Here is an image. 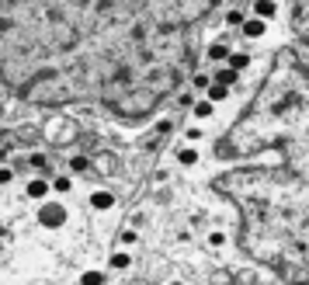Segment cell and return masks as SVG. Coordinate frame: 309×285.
I'll use <instances>...</instances> for the list:
<instances>
[{"instance_id": "6da1fadb", "label": "cell", "mask_w": 309, "mask_h": 285, "mask_svg": "<svg viewBox=\"0 0 309 285\" xmlns=\"http://www.w3.org/2000/svg\"><path fill=\"white\" fill-rule=\"evenodd\" d=\"M38 222L49 226V230H59V226L66 222V209H63L59 202H45V206L38 209Z\"/></svg>"}, {"instance_id": "7a4b0ae2", "label": "cell", "mask_w": 309, "mask_h": 285, "mask_svg": "<svg viewBox=\"0 0 309 285\" xmlns=\"http://www.w3.org/2000/svg\"><path fill=\"white\" fill-rule=\"evenodd\" d=\"M240 32H243V38H261V35L268 32V21H261V18H247Z\"/></svg>"}, {"instance_id": "3957f363", "label": "cell", "mask_w": 309, "mask_h": 285, "mask_svg": "<svg viewBox=\"0 0 309 285\" xmlns=\"http://www.w3.org/2000/svg\"><path fill=\"white\" fill-rule=\"evenodd\" d=\"M111 206H115V195H111V192H101V188H97V192L90 195V209L104 212V209H111Z\"/></svg>"}, {"instance_id": "277c9868", "label": "cell", "mask_w": 309, "mask_h": 285, "mask_svg": "<svg viewBox=\"0 0 309 285\" xmlns=\"http://www.w3.org/2000/svg\"><path fill=\"white\" fill-rule=\"evenodd\" d=\"M254 14H257L261 21H271V18L278 14V4H275V0H257V4H254Z\"/></svg>"}, {"instance_id": "5b68a950", "label": "cell", "mask_w": 309, "mask_h": 285, "mask_svg": "<svg viewBox=\"0 0 309 285\" xmlns=\"http://www.w3.org/2000/svg\"><path fill=\"white\" fill-rule=\"evenodd\" d=\"M240 80V73H233L230 66H219V70L212 73V84H219V87H233Z\"/></svg>"}, {"instance_id": "8992f818", "label": "cell", "mask_w": 309, "mask_h": 285, "mask_svg": "<svg viewBox=\"0 0 309 285\" xmlns=\"http://www.w3.org/2000/svg\"><path fill=\"white\" fill-rule=\"evenodd\" d=\"M198 156H202V153H198L195 146H181V150H177V164H184V167H195Z\"/></svg>"}, {"instance_id": "52a82bcc", "label": "cell", "mask_w": 309, "mask_h": 285, "mask_svg": "<svg viewBox=\"0 0 309 285\" xmlns=\"http://www.w3.org/2000/svg\"><path fill=\"white\" fill-rule=\"evenodd\" d=\"M230 56H233V49L226 46V42H216V46H209V60H216V63H230Z\"/></svg>"}, {"instance_id": "ba28073f", "label": "cell", "mask_w": 309, "mask_h": 285, "mask_svg": "<svg viewBox=\"0 0 309 285\" xmlns=\"http://www.w3.org/2000/svg\"><path fill=\"white\" fill-rule=\"evenodd\" d=\"M49 188H52V184H45L42 178H35V181L28 184V198H38V202H42V198L49 195Z\"/></svg>"}, {"instance_id": "9c48e42d", "label": "cell", "mask_w": 309, "mask_h": 285, "mask_svg": "<svg viewBox=\"0 0 309 285\" xmlns=\"http://www.w3.org/2000/svg\"><path fill=\"white\" fill-rule=\"evenodd\" d=\"M247 66H250V56H247V52H233L230 56V70L233 73H243Z\"/></svg>"}, {"instance_id": "30bf717a", "label": "cell", "mask_w": 309, "mask_h": 285, "mask_svg": "<svg viewBox=\"0 0 309 285\" xmlns=\"http://www.w3.org/2000/svg\"><path fill=\"white\" fill-rule=\"evenodd\" d=\"M80 285H104V272H97V268H87V272L80 275Z\"/></svg>"}, {"instance_id": "8fae6325", "label": "cell", "mask_w": 309, "mask_h": 285, "mask_svg": "<svg viewBox=\"0 0 309 285\" xmlns=\"http://www.w3.org/2000/svg\"><path fill=\"white\" fill-rule=\"evenodd\" d=\"M226 98H230V87H219V84L209 87V101H212V104H219V101H226Z\"/></svg>"}, {"instance_id": "7c38bea8", "label": "cell", "mask_w": 309, "mask_h": 285, "mask_svg": "<svg viewBox=\"0 0 309 285\" xmlns=\"http://www.w3.org/2000/svg\"><path fill=\"white\" fill-rule=\"evenodd\" d=\"M49 184H52V192H63V195H66V192H70V188H73V181H70V178H66V174H59V178H52V181H49Z\"/></svg>"}, {"instance_id": "4fadbf2b", "label": "cell", "mask_w": 309, "mask_h": 285, "mask_svg": "<svg viewBox=\"0 0 309 285\" xmlns=\"http://www.w3.org/2000/svg\"><path fill=\"white\" fill-rule=\"evenodd\" d=\"M212 112H216V104H212V101H209V98H205V101H198V104H195V115H198V118H209V115H212Z\"/></svg>"}, {"instance_id": "5bb4252c", "label": "cell", "mask_w": 309, "mask_h": 285, "mask_svg": "<svg viewBox=\"0 0 309 285\" xmlns=\"http://www.w3.org/2000/svg\"><path fill=\"white\" fill-rule=\"evenodd\" d=\"M87 167H90V160H87V156H70V170H73V174L87 170Z\"/></svg>"}, {"instance_id": "9a60e30c", "label": "cell", "mask_w": 309, "mask_h": 285, "mask_svg": "<svg viewBox=\"0 0 309 285\" xmlns=\"http://www.w3.org/2000/svg\"><path fill=\"white\" fill-rule=\"evenodd\" d=\"M243 21H247L243 10H230V14H226V24H233V28H243Z\"/></svg>"}, {"instance_id": "2e32d148", "label": "cell", "mask_w": 309, "mask_h": 285, "mask_svg": "<svg viewBox=\"0 0 309 285\" xmlns=\"http://www.w3.org/2000/svg\"><path fill=\"white\" fill-rule=\"evenodd\" d=\"M108 264L122 272V268H129V254H111V261H108Z\"/></svg>"}, {"instance_id": "e0dca14e", "label": "cell", "mask_w": 309, "mask_h": 285, "mask_svg": "<svg viewBox=\"0 0 309 285\" xmlns=\"http://www.w3.org/2000/svg\"><path fill=\"white\" fill-rule=\"evenodd\" d=\"M195 87H198V90H209V87H212L209 73H195Z\"/></svg>"}, {"instance_id": "ac0fdd59", "label": "cell", "mask_w": 309, "mask_h": 285, "mask_svg": "<svg viewBox=\"0 0 309 285\" xmlns=\"http://www.w3.org/2000/svg\"><path fill=\"white\" fill-rule=\"evenodd\" d=\"M31 167H35V170H49V156L35 153V156H31Z\"/></svg>"}, {"instance_id": "d6986e66", "label": "cell", "mask_w": 309, "mask_h": 285, "mask_svg": "<svg viewBox=\"0 0 309 285\" xmlns=\"http://www.w3.org/2000/svg\"><path fill=\"white\" fill-rule=\"evenodd\" d=\"M122 244H125V247H132V244H136V233H132V230H125V233H122Z\"/></svg>"}, {"instance_id": "ffe728a7", "label": "cell", "mask_w": 309, "mask_h": 285, "mask_svg": "<svg viewBox=\"0 0 309 285\" xmlns=\"http://www.w3.org/2000/svg\"><path fill=\"white\" fill-rule=\"evenodd\" d=\"M209 240H212V247H219V244H226V236H223V233H219V230H216V233H212V236H209Z\"/></svg>"}, {"instance_id": "44dd1931", "label": "cell", "mask_w": 309, "mask_h": 285, "mask_svg": "<svg viewBox=\"0 0 309 285\" xmlns=\"http://www.w3.org/2000/svg\"><path fill=\"white\" fill-rule=\"evenodd\" d=\"M10 181V170H0V184H7Z\"/></svg>"}, {"instance_id": "7402d4cb", "label": "cell", "mask_w": 309, "mask_h": 285, "mask_svg": "<svg viewBox=\"0 0 309 285\" xmlns=\"http://www.w3.org/2000/svg\"><path fill=\"white\" fill-rule=\"evenodd\" d=\"M0 112H3V108H0Z\"/></svg>"}]
</instances>
